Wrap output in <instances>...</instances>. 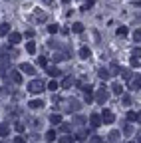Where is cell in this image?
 Listing matches in <instances>:
<instances>
[{"instance_id": "obj_9", "label": "cell", "mask_w": 141, "mask_h": 143, "mask_svg": "<svg viewBox=\"0 0 141 143\" xmlns=\"http://www.w3.org/2000/svg\"><path fill=\"white\" fill-rule=\"evenodd\" d=\"M46 139H48V141H54V139H56V131H48V133H46Z\"/></svg>"}, {"instance_id": "obj_6", "label": "cell", "mask_w": 141, "mask_h": 143, "mask_svg": "<svg viewBox=\"0 0 141 143\" xmlns=\"http://www.w3.org/2000/svg\"><path fill=\"white\" fill-rule=\"evenodd\" d=\"M26 50H28L30 54H34V52H36V46H34V42H28V44H26Z\"/></svg>"}, {"instance_id": "obj_1", "label": "cell", "mask_w": 141, "mask_h": 143, "mask_svg": "<svg viewBox=\"0 0 141 143\" xmlns=\"http://www.w3.org/2000/svg\"><path fill=\"white\" fill-rule=\"evenodd\" d=\"M28 88H30V91H34V93H40V91L44 90V85H42V82H32V83L28 85Z\"/></svg>"}, {"instance_id": "obj_8", "label": "cell", "mask_w": 141, "mask_h": 143, "mask_svg": "<svg viewBox=\"0 0 141 143\" xmlns=\"http://www.w3.org/2000/svg\"><path fill=\"white\" fill-rule=\"evenodd\" d=\"M131 88H133V90L141 88V78H137V80H133V82H131Z\"/></svg>"}, {"instance_id": "obj_2", "label": "cell", "mask_w": 141, "mask_h": 143, "mask_svg": "<svg viewBox=\"0 0 141 143\" xmlns=\"http://www.w3.org/2000/svg\"><path fill=\"white\" fill-rule=\"evenodd\" d=\"M111 121H113V113L105 109L104 111V123H111Z\"/></svg>"}, {"instance_id": "obj_25", "label": "cell", "mask_w": 141, "mask_h": 143, "mask_svg": "<svg viewBox=\"0 0 141 143\" xmlns=\"http://www.w3.org/2000/svg\"><path fill=\"white\" fill-rule=\"evenodd\" d=\"M14 143H26V139H24V137H16Z\"/></svg>"}, {"instance_id": "obj_14", "label": "cell", "mask_w": 141, "mask_h": 143, "mask_svg": "<svg viewBox=\"0 0 141 143\" xmlns=\"http://www.w3.org/2000/svg\"><path fill=\"white\" fill-rule=\"evenodd\" d=\"M82 30H83V26H82L80 22H76V24H74V32H82Z\"/></svg>"}, {"instance_id": "obj_4", "label": "cell", "mask_w": 141, "mask_h": 143, "mask_svg": "<svg viewBox=\"0 0 141 143\" xmlns=\"http://www.w3.org/2000/svg\"><path fill=\"white\" fill-rule=\"evenodd\" d=\"M91 125H93V127L101 125V117H99V115H91Z\"/></svg>"}, {"instance_id": "obj_7", "label": "cell", "mask_w": 141, "mask_h": 143, "mask_svg": "<svg viewBox=\"0 0 141 143\" xmlns=\"http://www.w3.org/2000/svg\"><path fill=\"white\" fill-rule=\"evenodd\" d=\"M50 121H52L54 125H58L60 121H62V115H52V117H50Z\"/></svg>"}, {"instance_id": "obj_15", "label": "cell", "mask_w": 141, "mask_h": 143, "mask_svg": "<svg viewBox=\"0 0 141 143\" xmlns=\"http://www.w3.org/2000/svg\"><path fill=\"white\" fill-rule=\"evenodd\" d=\"M48 88H50L52 91H56V90H58V83H56V82H50V83H48Z\"/></svg>"}, {"instance_id": "obj_3", "label": "cell", "mask_w": 141, "mask_h": 143, "mask_svg": "<svg viewBox=\"0 0 141 143\" xmlns=\"http://www.w3.org/2000/svg\"><path fill=\"white\" fill-rule=\"evenodd\" d=\"M30 107H32V109H38V107H44V101H42V99H34V101H30Z\"/></svg>"}, {"instance_id": "obj_23", "label": "cell", "mask_w": 141, "mask_h": 143, "mask_svg": "<svg viewBox=\"0 0 141 143\" xmlns=\"http://www.w3.org/2000/svg\"><path fill=\"white\" fill-rule=\"evenodd\" d=\"M60 143H72V139H70V137H62V139H60Z\"/></svg>"}, {"instance_id": "obj_5", "label": "cell", "mask_w": 141, "mask_h": 143, "mask_svg": "<svg viewBox=\"0 0 141 143\" xmlns=\"http://www.w3.org/2000/svg\"><path fill=\"white\" fill-rule=\"evenodd\" d=\"M80 56H82V58H83V60H88V58H89V56H91V52H89V50H88V48H82V50H80Z\"/></svg>"}, {"instance_id": "obj_19", "label": "cell", "mask_w": 141, "mask_h": 143, "mask_svg": "<svg viewBox=\"0 0 141 143\" xmlns=\"http://www.w3.org/2000/svg\"><path fill=\"white\" fill-rule=\"evenodd\" d=\"M6 32H8V26H6V24H2V28H0V34H2V36H4V34H6Z\"/></svg>"}, {"instance_id": "obj_26", "label": "cell", "mask_w": 141, "mask_h": 143, "mask_svg": "<svg viewBox=\"0 0 141 143\" xmlns=\"http://www.w3.org/2000/svg\"><path fill=\"white\" fill-rule=\"evenodd\" d=\"M135 117H137V119H139V123H141V113H137V115H135Z\"/></svg>"}, {"instance_id": "obj_20", "label": "cell", "mask_w": 141, "mask_h": 143, "mask_svg": "<svg viewBox=\"0 0 141 143\" xmlns=\"http://www.w3.org/2000/svg\"><path fill=\"white\" fill-rule=\"evenodd\" d=\"M117 34H119V36H125V34H127V30H125V28H123V26H121V28H119V30H117Z\"/></svg>"}, {"instance_id": "obj_10", "label": "cell", "mask_w": 141, "mask_h": 143, "mask_svg": "<svg viewBox=\"0 0 141 143\" xmlns=\"http://www.w3.org/2000/svg\"><path fill=\"white\" fill-rule=\"evenodd\" d=\"M6 133H8V125L2 123V125H0V135H6Z\"/></svg>"}, {"instance_id": "obj_24", "label": "cell", "mask_w": 141, "mask_h": 143, "mask_svg": "<svg viewBox=\"0 0 141 143\" xmlns=\"http://www.w3.org/2000/svg\"><path fill=\"white\" fill-rule=\"evenodd\" d=\"M127 119L133 121V119H135V113H133V111H129V113H127Z\"/></svg>"}, {"instance_id": "obj_12", "label": "cell", "mask_w": 141, "mask_h": 143, "mask_svg": "<svg viewBox=\"0 0 141 143\" xmlns=\"http://www.w3.org/2000/svg\"><path fill=\"white\" fill-rule=\"evenodd\" d=\"M97 99H99V101H105V99H107V93H105V91H99Z\"/></svg>"}, {"instance_id": "obj_16", "label": "cell", "mask_w": 141, "mask_h": 143, "mask_svg": "<svg viewBox=\"0 0 141 143\" xmlns=\"http://www.w3.org/2000/svg\"><path fill=\"white\" fill-rule=\"evenodd\" d=\"M113 91H115V93L119 96V93H121L123 90H121V85H119V83H115V85H113Z\"/></svg>"}, {"instance_id": "obj_17", "label": "cell", "mask_w": 141, "mask_h": 143, "mask_svg": "<svg viewBox=\"0 0 141 143\" xmlns=\"http://www.w3.org/2000/svg\"><path fill=\"white\" fill-rule=\"evenodd\" d=\"M107 75H109V74H107V72H105V70H99V78H101V80H105V78H107Z\"/></svg>"}, {"instance_id": "obj_21", "label": "cell", "mask_w": 141, "mask_h": 143, "mask_svg": "<svg viewBox=\"0 0 141 143\" xmlns=\"http://www.w3.org/2000/svg\"><path fill=\"white\" fill-rule=\"evenodd\" d=\"M14 82H18V83L22 82V78H20V74H16V72H14Z\"/></svg>"}, {"instance_id": "obj_11", "label": "cell", "mask_w": 141, "mask_h": 143, "mask_svg": "<svg viewBox=\"0 0 141 143\" xmlns=\"http://www.w3.org/2000/svg\"><path fill=\"white\" fill-rule=\"evenodd\" d=\"M10 42H12V44H18V42H20V36H18V34H12V36H10Z\"/></svg>"}, {"instance_id": "obj_13", "label": "cell", "mask_w": 141, "mask_h": 143, "mask_svg": "<svg viewBox=\"0 0 141 143\" xmlns=\"http://www.w3.org/2000/svg\"><path fill=\"white\" fill-rule=\"evenodd\" d=\"M22 70L24 72H28V74H32L34 70H32V66H28V64H22Z\"/></svg>"}, {"instance_id": "obj_22", "label": "cell", "mask_w": 141, "mask_h": 143, "mask_svg": "<svg viewBox=\"0 0 141 143\" xmlns=\"http://www.w3.org/2000/svg\"><path fill=\"white\" fill-rule=\"evenodd\" d=\"M70 83H72V78H66V80H64V88H68Z\"/></svg>"}, {"instance_id": "obj_18", "label": "cell", "mask_w": 141, "mask_h": 143, "mask_svg": "<svg viewBox=\"0 0 141 143\" xmlns=\"http://www.w3.org/2000/svg\"><path fill=\"white\" fill-rule=\"evenodd\" d=\"M48 74H50V75H58L60 72H58V70H56V68H50V70H48Z\"/></svg>"}]
</instances>
